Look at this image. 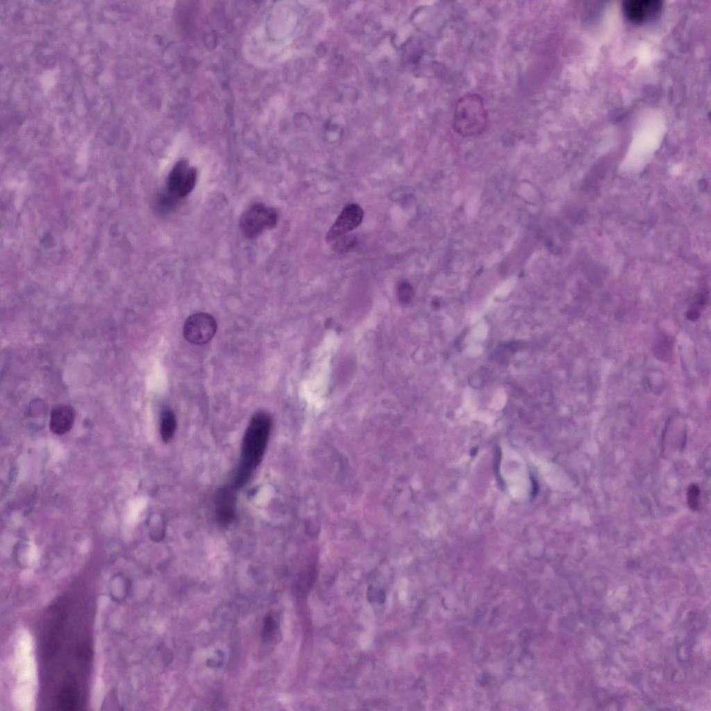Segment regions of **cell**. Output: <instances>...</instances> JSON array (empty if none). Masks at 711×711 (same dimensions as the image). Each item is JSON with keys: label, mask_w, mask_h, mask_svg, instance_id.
Listing matches in <instances>:
<instances>
[{"label": "cell", "mask_w": 711, "mask_h": 711, "mask_svg": "<svg viewBox=\"0 0 711 711\" xmlns=\"http://www.w3.org/2000/svg\"><path fill=\"white\" fill-rule=\"evenodd\" d=\"M197 173L185 160L177 162L170 172L167 183V192L176 199L188 195L196 182Z\"/></svg>", "instance_id": "5"}, {"label": "cell", "mask_w": 711, "mask_h": 711, "mask_svg": "<svg viewBox=\"0 0 711 711\" xmlns=\"http://www.w3.org/2000/svg\"><path fill=\"white\" fill-rule=\"evenodd\" d=\"M362 218L363 210L359 205H346L328 230L326 236V241L333 242L338 237L347 234L360 224Z\"/></svg>", "instance_id": "7"}, {"label": "cell", "mask_w": 711, "mask_h": 711, "mask_svg": "<svg viewBox=\"0 0 711 711\" xmlns=\"http://www.w3.org/2000/svg\"><path fill=\"white\" fill-rule=\"evenodd\" d=\"M276 628V620L271 614L265 617L262 630V638L264 640L269 639L274 634Z\"/></svg>", "instance_id": "12"}, {"label": "cell", "mask_w": 711, "mask_h": 711, "mask_svg": "<svg viewBox=\"0 0 711 711\" xmlns=\"http://www.w3.org/2000/svg\"><path fill=\"white\" fill-rule=\"evenodd\" d=\"M357 243L356 237L345 234L333 241V249L337 253H345L353 249Z\"/></svg>", "instance_id": "11"}, {"label": "cell", "mask_w": 711, "mask_h": 711, "mask_svg": "<svg viewBox=\"0 0 711 711\" xmlns=\"http://www.w3.org/2000/svg\"><path fill=\"white\" fill-rule=\"evenodd\" d=\"M217 328V322L213 316L206 312H197L185 320L183 333L190 343L201 345L212 339Z\"/></svg>", "instance_id": "4"}, {"label": "cell", "mask_w": 711, "mask_h": 711, "mask_svg": "<svg viewBox=\"0 0 711 711\" xmlns=\"http://www.w3.org/2000/svg\"><path fill=\"white\" fill-rule=\"evenodd\" d=\"M176 429V419L172 410L165 409L160 416V433L164 442H169Z\"/></svg>", "instance_id": "10"}, {"label": "cell", "mask_w": 711, "mask_h": 711, "mask_svg": "<svg viewBox=\"0 0 711 711\" xmlns=\"http://www.w3.org/2000/svg\"><path fill=\"white\" fill-rule=\"evenodd\" d=\"M277 221L278 214L273 208L262 203H256L242 214L240 226L246 237L254 238L264 231L273 228Z\"/></svg>", "instance_id": "3"}, {"label": "cell", "mask_w": 711, "mask_h": 711, "mask_svg": "<svg viewBox=\"0 0 711 711\" xmlns=\"http://www.w3.org/2000/svg\"><path fill=\"white\" fill-rule=\"evenodd\" d=\"M235 490L231 485L221 487L215 496V513L221 525L232 522L235 515L236 499Z\"/></svg>", "instance_id": "8"}, {"label": "cell", "mask_w": 711, "mask_h": 711, "mask_svg": "<svg viewBox=\"0 0 711 711\" xmlns=\"http://www.w3.org/2000/svg\"><path fill=\"white\" fill-rule=\"evenodd\" d=\"M399 294L401 298L408 299L411 297L412 290L411 285L407 282H401L399 285Z\"/></svg>", "instance_id": "14"}, {"label": "cell", "mask_w": 711, "mask_h": 711, "mask_svg": "<svg viewBox=\"0 0 711 711\" xmlns=\"http://www.w3.org/2000/svg\"><path fill=\"white\" fill-rule=\"evenodd\" d=\"M271 426V417L266 412L252 416L242 439L239 465L230 484L235 490L246 483L262 461Z\"/></svg>", "instance_id": "1"}, {"label": "cell", "mask_w": 711, "mask_h": 711, "mask_svg": "<svg viewBox=\"0 0 711 711\" xmlns=\"http://www.w3.org/2000/svg\"><path fill=\"white\" fill-rule=\"evenodd\" d=\"M700 490L697 485H691L687 491V502L691 509L696 510L699 507Z\"/></svg>", "instance_id": "13"}, {"label": "cell", "mask_w": 711, "mask_h": 711, "mask_svg": "<svg viewBox=\"0 0 711 711\" xmlns=\"http://www.w3.org/2000/svg\"><path fill=\"white\" fill-rule=\"evenodd\" d=\"M662 3L655 0H632L626 1L623 12L626 19L641 24L654 19L662 10Z\"/></svg>", "instance_id": "6"}, {"label": "cell", "mask_w": 711, "mask_h": 711, "mask_svg": "<svg viewBox=\"0 0 711 711\" xmlns=\"http://www.w3.org/2000/svg\"><path fill=\"white\" fill-rule=\"evenodd\" d=\"M488 122L487 111L478 94H467L455 103L452 127L457 134L465 137H476L485 131Z\"/></svg>", "instance_id": "2"}, {"label": "cell", "mask_w": 711, "mask_h": 711, "mask_svg": "<svg viewBox=\"0 0 711 711\" xmlns=\"http://www.w3.org/2000/svg\"><path fill=\"white\" fill-rule=\"evenodd\" d=\"M75 412L72 407L66 405H57L51 412L50 430L56 435H64L73 426Z\"/></svg>", "instance_id": "9"}]
</instances>
